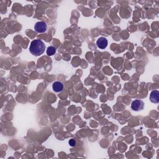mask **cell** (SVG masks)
I'll return each instance as SVG.
<instances>
[{
    "mask_svg": "<svg viewBox=\"0 0 159 159\" xmlns=\"http://www.w3.org/2000/svg\"><path fill=\"white\" fill-rule=\"evenodd\" d=\"M45 49V45L41 40L36 39L32 43L29 47L30 52L34 55L39 56L43 54Z\"/></svg>",
    "mask_w": 159,
    "mask_h": 159,
    "instance_id": "1",
    "label": "cell"
},
{
    "mask_svg": "<svg viewBox=\"0 0 159 159\" xmlns=\"http://www.w3.org/2000/svg\"><path fill=\"white\" fill-rule=\"evenodd\" d=\"M144 103L142 100H135L132 101L131 104V108L135 111H139L144 109Z\"/></svg>",
    "mask_w": 159,
    "mask_h": 159,
    "instance_id": "2",
    "label": "cell"
},
{
    "mask_svg": "<svg viewBox=\"0 0 159 159\" xmlns=\"http://www.w3.org/2000/svg\"><path fill=\"white\" fill-rule=\"evenodd\" d=\"M35 31L38 33H43L47 30V24L45 22L39 21L37 22L34 26Z\"/></svg>",
    "mask_w": 159,
    "mask_h": 159,
    "instance_id": "3",
    "label": "cell"
},
{
    "mask_svg": "<svg viewBox=\"0 0 159 159\" xmlns=\"http://www.w3.org/2000/svg\"><path fill=\"white\" fill-rule=\"evenodd\" d=\"M96 44H97V46L100 49H105L106 48V47L107 45V40L105 38V37H100L96 42Z\"/></svg>",
    "mask_w": 159,
    "mask_h": 159,
    "instance_id": "4",
    "label": "cell"
},
{
    "mask_svg": "<svg viewBox=\"0 0 159 159\" xmlns=\"http://www.w3.org/2000/svg\"><path fill=\"white\" fill-rule=\"evenodd\" d=\"M150 100L153 103H158L159 102V92L157 90H154L151 92Z\"/></svg>",
    "mask_w": 159,
    "mask_h": 159,
    "instance_id": "5",
    "label": "cell"
},
{
    "mask_svg": "<svg viewBox=\"0 0 159 159\" xmlns=\"http://www.w3.org/2000/svg\"><path fill=\"white\" fill-rule=\"evenodd\" d=\"M52 88L55 92H60L63 90V85L61 83L59 82H55L53 83L52 85Z\"/></svg>",
    "mask_w": 159,
    "mask_h": 159,
    "instance_id": "6",
    "label": "cell"
},
{
    "mask_svg": "<svg viewBox=\"0 0 159 159\" xmlns=\"http://www.w3.org/2000/svg\"><path fill=\"white\" fill-rule=\"evenodd\" d=\"M56 52V49L53 46H50L47 48V54L49 56L53 55L55 54Z\"/></svg>",
    "mask_w": 159,
    "mask_h": 159,
    "instance_id": "7",
    "label": "cell"
},
{
    "mask_svg": "<svg viewBox=\"0 0 159 159\" xmlns=\"http://www.w3.org/2000/svg\"><path fill=\"white\" fill-rule=\"evenodd\" d=\"M68 144L71 147H75L76 146V141L74 139H70L68 142Z\"/></svg>",
    "mask_w": 159,
    "mask_h": 159,
    "instance_id": "8",
    "label": "cell"
}]
</instances>
